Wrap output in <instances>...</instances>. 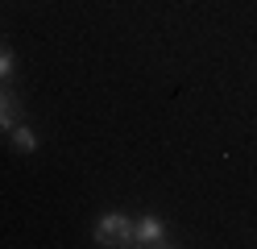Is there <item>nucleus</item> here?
<instances>
[{"label":"nucleus","instance_id":"obj_1","mask_svg":"<svg viewBox=\"0 0 257 249\" xmlns=\"http://www.w3.org/2000/svg\"><path fill=\"white\" fill-rule=\"evenodd\" d=\"M95 245L116 249V245H133V220L124 212H108L95 220Z\"/></svg>","mask_w":257,"mask_h":249},{"label":"nucleus","instance_id":"obj_2","mask_svg":"<svg viewBox=\"0 0 257 249\" xmlns=\"http://www.w3.org/2000/svg\"><path fill=\"white\" fill-rule=\"evenodd\" d=\"M133 245H141V249L166 245V224L158 220V216H141V220H133Z\"/></svg>","mask_w":257,"mask_h":249},{"label":"nucleus","instance_id":"obj_4","mask_svg":"<svg viewBox=\"0 0 257 249\" xmlns=\"http://www.w3.org/2000/svg\"><path fill=\"white\" fill-rule=\"evenodd\" d=\"M13 149H17V154H34V149H38V133L34 129H13Z\"/></svg>","mask_w":257,"mask_h":249},{"label":"nucleus","instance_id":"obj_5","mask_svg":"<svg viewBox=\"0 0 257 249\" xmlns=\"http://www.w3.org/2000/svg\"><path fill=\"white\" fill-rule=\"evenodd\" d=\"M9 75H13V50L0 42V79H9Z\"/></svg>","mask_w":257,"mask_h":249},{"label":"nucleus","instance_id":"obj_3","mask_svg":"<svg viewBox=\"0 0 257 249\" xmlns=\"http://www.w3.org/2000/svg\"><path fill=\"white\" fill-rule=\"evenodd\" d=\"M21 125V100L0 88V133H13Z\"/></svg>","mask_w":257,"mask_h":249}]
</instances>
